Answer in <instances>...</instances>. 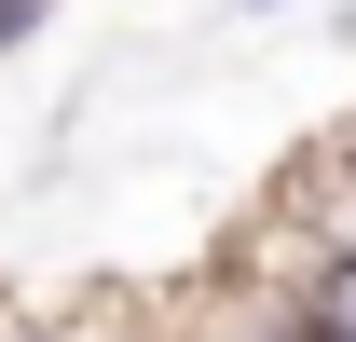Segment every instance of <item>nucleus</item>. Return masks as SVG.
<instances>
[{"label": "nucleus", "instance_id": "7ed1b4c3", "mask_svg": "<svg viewBox=\"0 0 356 342\" xmlns=\"http://www.w3.org/2000/svg\"><path fill=\"white\" fill-rule=\"evenodd\" d=\"M220 14H288V0H220Z\"/></svg>", "mask_w": 356, "mask_h": 342}, {"label": "nucleus", "instance_id": "f03ea898", "mask_svg": "<svg viewBox=\"0 0 356 342\" xmlns=\"http://www.w3.org/2000/svg\"><path fill=\"white\" fill-rule=\"evenodd\" d=\"M42 342H137L124 315H69V329H42Z\"/></svg>", "mask_w": 356, "mask_h": 342}, {"label": "nucleus", "instance_id": "f257e3e1", "mask_svg": "<svg viewBox=\"0 0 356 342\" xmlns=\"http://www.w3.org/2000/svg\"><path fill=\"white\" fill-rule=\"evenodd\" d=\"M302 342H356V260H315L302 274Z\"/></svg>", "mask_w": 356, "mask_h": 342}, {"label": "nucleus", "instance_id": "20e7f679", "mask_svg": "<svg viewBox=\"0 0 356 342\" xmlns=\"http://www.w3.org/2000/svg\"><path fill=\"white\" fill-rule=\"evenodd\" d=\"M343 151H356V110H343Z\"/></svg>", "mask_w": 356, "mask_h": 342}]
</instances>
